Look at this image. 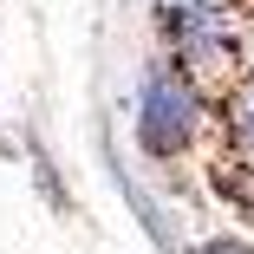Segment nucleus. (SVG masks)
Wrapping results in <instances>:
<instances>
[{
	"mask_svg": "<svg viewBox=\"0 0 254 254\" xmlns=\"http://www.w3.org/2000/svg\"><path fill=\"white\" fill-rule=\"evenodd\" d=\"M195 124H202V91L176 72V65H157L150 72V85H143V150L150 157H176V150L195 137Z\"/></svg>",
	"mask_w": 254,
	"mask_h": 254,
	"instance_id": "nucleus-2",
	"label": "nucleus"
},
{
	"mask_svg": "<svg viewBox=\"0 0 254 254\" xmlns=\"http://www.w3.org/2000/svg\"><path fill=\"white\" fill-rule=\"evenodd\" d=\"M163 39L195 91H235L254 72V33L235 0H163Z\"/></svg>",
	"mask_w": 254,
	"mask_h": 254,
	"instance_id": "nucleus-1",
	"label": "nucleus"
},
{
	"mask_svg": "<svg viewBox=\"0 0 254 254\" xmlns=\"http://www.w3.org/2000/svg\"><path fill=\"white\" fill-rule=\"evenodd\" d=\"M228 150H235L228 170H248L254 176V72L228 91Z\"/></svg>",
	"mask_w": 254,
	"mask_h": 254,
	"instance_id": "nucleus-3",
	"label": "nucleus"
}]
</instances>
